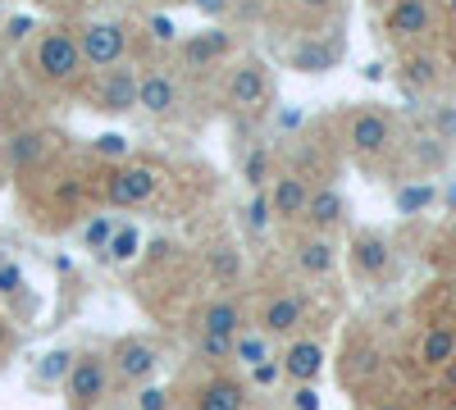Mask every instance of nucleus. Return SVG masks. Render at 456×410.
<instances>
[{"label": "nucleus", "mask_w": 456, "mask_h": 410, "mask_svg": "<svg viewBox=\"0 0 456 410\" xmlns=\"http://www.w3.org/2000/svg\"><path fill=\"white\" fill-rule=\"evenodd\" d=\"M23 64L32 73V83H42V87H69L87 68L78 55V36L69 28H37V36L23 51Z\"/></svg>", "instance_id": "1"}, {"label": "nucleus", "mask_w": 456, "mask_h": 410, "mask_svg": "<svg viewBox=\"0 0 456 410\" xmlns=\"http://www.w3.org/2000/svg\"><path fill=\"white\" fill-rule=\"evenodd\" d=\"M270 64H265L260 55H242L233 64V73H228V83H224V105L233 109V115H265L270 109Z\"/></svg>", "instance_id": "2"}, {"label": "nucleus", "mask_w": 456, "mask_h": 410, "mask_svg": "<svg viewBox=\"0 0 456 410\" xmlns=\"http://www.w3.org/2000/svg\"><path fill=\"white\" fill-rule=\"evenodd\" d=\"M78 55L87 68L110 73L128 64V23L124 19H92L78 28Z\"/></svg>", "instance_id": "3"}, {"label": "nucleus", "mask_w": 456, "mask_h": 410, "mask_svg": "<svg viewBox=\"0 0 456 410\" xmlns=\"http://www.w3.org/2000/svg\"><path fill=\"white\" fill-rule=\"evenodd\" d=\"M64 392H69V410H101L110 397V365L96 351L73 356L69 374H64Z\"/></svg>", "instance_id": "4"}, {"label": "nucleus", "mask_w": 456, "mask_h": 410, "mask_svg": "<svg viewBox=\"0 0 456 410\" xmlns=\"http://www.w3.org/2000/svg\"><path fill=\"white\" fill-rule=\"evenodd\" d=\"M160 188V169L156 165H146V160H124V165H114L110 178H105V201L114 210H133L142 201H151Z\"/></svg>", "instance_id": "5"}, {"label": "nucleus", "mask_w": 456, "mask_h": 410, "mask_svg": "<svg viewBox=\"0 0 456 410\" xmlns=\"http://www.w3.org/2000/svg\"><path fill=\"white\" fill-rule=\"evenodd\" d=\"M110 374H114V383H124V388H142V383H151L156 379V369H160V347L151 342V338H119L114 342V351H110Z\"/></svg>", "instance_id": "6"}, {"label": "nucleus", "mask_w": 456, "mask_h": 410, "mask_svg": "<svg viewBox=\"0 0 456 410\" xmlns=\"http://www.w3.org/2000/svg\"><path fill=\"white\" fill-rule=\"evenodd\" d=\"M233 51H238V42H233V32H228V28H201V32H187V36H178V46H174L178 68H187V73H206V68L224 64Z\"/></svg>", "instance_id": "7"}, {"label": "nucleus", "mask_w": 456, "mask_h": 410, "mask_svg": "<svg viewBox=\"0 0 456 410\" xmlns=\"http://www.w3.org/2000/svg\"><path fill=\"white\" fill-rule=\"evenodd\" d=\"M347 146H352L356 160L388 156V146H393V119L384 115V109H356V115L347 119Z\"/></svg>", "instance_id": "8"}, {"label": "nucleus", "mask_w": 456, "mask_h": 410, "mask_svg": "<svg viewBox=\"0 0 456 410\" xmlns=\"http://www.w3.org/2000/svg\"><path fill=\"white\" fill-rule=\"evenodd\" d=\"M137 109L151 119H174L183 109V87L169 68H146L137 73Z\"/></svg>", "instance_id": "9"}, {"label": "nucleus", "mask_w": 456, "mask_h": 410, "mask_svg": "<svg viewBox=\"0 0 456 410\" xmlns=\"http://www.w3.org/2000/svg\"><path fill=\"white\" fill-rule=\"evenodd\" d=\"M92 109H101V115H133L137 109V68L133 64H119V68H110L101 73V83L92 92Z\"/></svg>", "instance_id": "10"}, {"label": "nucleus", "mask_w": 456, "mask_h": 410, "mask_svg": "<svg viewBox=\"0 0 456 410\" xmlns=\"http://www.w3.org/2000/svg\"><path fill=\"white\" fill-rule=\"evenodd\" d=\"M301 324H306V296L301 292H274L270 301H265L256 328L274 342V338H297Z\"/></svg>", "instance_id": "11"}, {"label": "nucleus", "mask_w": 456, "mask_h": 410, "mask_svg": "<svg viewBox=\"0 0 456 410\" xmlns=\"http://www.w3.org/2000/svg\"><path fill=\"white\" fill-rule=\"evenodd\" d=\"M279 365H283V379L297 388V383H315L320 369H324V347L315 338H292L283 351H279Z\"/></svg>", "instance_id": "12"}, {"label": "nucleus", "mask_w": 456, "mask_h": 410, "mask_svg": "<svg viewBox=\"0 0 456 410\" xmlns=\"http://www.w3.org/2000/svg\"><path fill=\"white\" fill-rule=\"evenodd\" d=\"M247 397H251V388L242 383V379H233V374H210L201 388H197V397H192V410H247Z\"/></svg>", "instance_id": "13"}, {"label": "nucleus", "mask_w": 456, "mask_h": 410, "mask_svg": "<svg viewBox=\"0 0 456 410\" xmlns=\"http://www.w3.org/2000/svg\"><path fill=\"white\" fill-rule=\"evenodd\" d=\"M384 23H388V36H397V42H420L425 32H434V5L429 0H393Z\"/></svg>", "instance_id": "14"}, {"label": "nucleus", "mask_w": 456, "mask_h": 410, "mask_svg": "<svg viewBox=\"0 0 456 410\" xmlns=\"http://www.w3.org/2000/svg\"><path fill=\"white\" fill-rule=\"evenodd\" d=\"M311 205V178H301V173H279L274 178V188H270V210L279 223H297L301 214H306Z\"/></svg>", "instance_id": "15"}, {"label": "nucleus", "mask_w": 456, "mask_h": 410, "mask_svg": "<svg viewBox=\"0 0 456 410\" xmlns=\"http://www.w3.org/2000/svg\"><path fill=\"white\" fill-rule=\"evenodd\" d=\"M342 219H347V201H342V192L338 188H311V205H306V214H301V223H306L311 233L329 237Z\"/></svg>", "instance_id": "16"}, {"label": "nucleus", "mask_w": 456, "mask_h": 410, "mask_svg": "<svg viewBox=\"0 0 456 410\" xmlns=\"http://www.w3.org/2000/svg\"><path fill=\"white\" fill-rule=\"evenodd\" d=\"M242 328H247V319H242V306L233 296H215L197 315V333H215V338H238Z\"/></svg>", "instance_id": "17"}, {"label": "nucleus", "mask_w": 456, "mask_h": 410, "mask_svg": "<svg viewBox=\"0 0 456 410\" xmlns=\"http://www.w3.org/2000/svg\"><path fill=\"white\" fill-rule=\"evenodd\" d=\"M292 260H297L301 274L324 278V274H333V265H338V246H333V237H324V233H306V237L292 246Z\"/></svg>", "instance_id": "18"}, {"label": "nucleus", "mask_w": 456, "mask_h": 410, "mask_svg": "<svg viewBox=\"0 0 456 410\" xmlns=\"http://www.w3.org/2000/svg\"><path fill=\"white\" fill-rule=\"evenodd\" d=\"M388 260H393V246L384 233H356L352 242V265L361 278H384L388 274Z\"/></svg>", "instance_id": "19"}, {"label": "nucleus", "mask_w": 456, "mask_h": 410, "mask_svg": "<svg viewBox=\"0 0 456 410\" xmlns=\"http://www.w3.org/2000/svg\"><path fill=\"white\" fill-rule=\"evenodd\" d=\"M338 55H342L338 36H311V42H297L288 60H292L297 73H324V68L338 64Z\"/></svg>", "instance_id": "20"}, {"label": "nucleus", "mask_w": 456, "mask_h": 410, "mask_svg": "<svg viewBox=\"0 0 456 410\" xmlns=\"http://www.w3.org/2000/svg\"><path fill=\"white\" fill-rule=\"evenodd\" d=\"M456 360V328L452 324H434L420 338V365L425 369H447Z\"/></svg>", "instance_id": "21"}, {"label": "nucleus", "mask_w": 456, "mask_h": 410, "mask_svg": "<svg viewBox=\"0 0 456 410\" xmlns=\"http://www.w3.org/2000/svg\"><path fill=\"white\" fill-rule=\"evenodd\" d=\"M46 146H51V137L42 128H28V133H14L5 141V156H10L14 169H28V165H37V160L46 156Z\"/></svg>", "instance_id": "22"}, {"label": "nucleus", "mask_w": 456, "mask_h": 410, "mask_svg": "<svg viewBox=\"0 0 456 410\" xmlns=\"http://www.w3.org/2000/svg\"><path fill=\"white\" fill-rule=\"evenodd\" d=\"M274 356V342L265 338L260 328H242L238 338H233V365H242V369H256V365H265Z\"/></svg>", "instance_id": "23"}, {"label": "nucleus", "mask_w": 456, "mask_h": 410, "mask_svg": "<svg viewBox=\"0 0 456 410\" xmlns=\"http://www.w3.org/2000/svg\"><path fill=\"white\" fill-rule=\"evenodd\" d=\"M242 182L251 192H265V182H274V151L265 141H256L251 151L242 156Z\"/></svg>", "instance_id": "24"}, {"label": "nucleus", "mask_w": 456, "mask_h": 410, "mask_svg": "<svg viewBox=\"0 0 456 410\" xmlns=\"http://www.w3.org/2000/svg\"><path fill=\"white\" fill-rule=\"evenodd\" d=\"M137 251H142V229H137V223H119L101 260H114V265H128V260H133Z\"/></svg>", "instance_id": "25"}, {"label": "nucleus", "mask_w": 456, "mask_h": 410, "mask_svg": "<svg viewBox=\"0 0 456 410\" xmlns=\"http://www.w3.org/2000/svg\"><path fill=\"white\" fill-rule=\"evenodd\" d=\"M197 356H201V365H210V369L233 365V338H215V333H197Z\"/></svg>", "instance_id": "26"}, {"label": "nucleus", "mask_w": 456, "mask_h": 410, "mask_svg": "<svg viewBox=\"0 0 456 410\" xmlns=\"http://www.w3.org/2000/svg\"><path fill=\"white\" fill-rule=\"evenodd\" d=\"M242 223H247V233L260 237L265 229L274 223V210H270V192H251L247 205H242Z\"/></svg>", "instance_id": "27"}, {"label": "nucleus", "mask_w": 456, "mask_h": 410, "mask_svg": "<svg viewBox=\"0 0 456 410\" xmlns=\"http://www.w3.org/2000/svg\"><path fill=\"white\" fill-rule=\"evenodd\" d=\"M114 229H119V219L114 214H96L87 229L78 233V242L87 246V251H96V255H105V246H110V237H114Z\"/></svg>", "instance_id": "28"}, {"label": "nucleus", "mask_w": 456, "mask_h": 410, "mask_svg": "<svg viewBox=\"0 0 456 410\" xmlns=\"http://www.w3.org/2000/svg\"><path fill=\"white\" fill-rule=\"evenodd\" d=\"M92 156H101V160H110V165H124V160H133V141L119 137V133H101V137L92 141Z\"/></svg>", "instance_id": "29"}, {"label": "nucleus", "mask_w": 456, "mask_h": 410, "mask_svg": "<svg viewBox=\"0 0 456 410\" xmlns=\"http://www.w3.org/2000/svg\"><path fill=\"white\" fill-rule=\"evenodd\" d=\"M69 365H73V351L69 347H55L51 356H42V365H37V383H64V374H69Z\"/></svg>", "instance_id": "30"}, {"label": "nucleus", "mask_w": 456, "mask_h": 410, "mask_svg": "<svg viewBox=\"0 0 456 410\" xmlns=\"http://www.w3.org/2000/svg\"><path fill=\"white\" fill-rule=\"evenodd\" d=\"M210 274H215L224 287H233V283H238V274H242V260H238V251H233V246H219V251L210 255Z\"/></svg>", "instance_id": "31"}, {"label": "nucleus", "mask_w": 456, "mask_h": 410, "mask_svg": "<svg viewBox=\"0 0 456 410\" xmlns=\"http://www.w3.org/2000/svg\"><path fill=\"white\" fill-rule=\"evenodd\" d=\"M402 73H406L411 87H434V83H438V60H434V55H411Z\"/></svg>", "instance_id": "32"}, {"label": "nucleus", "mask_w": 456, "mask_h": 410, "mask_svg": "<svg viewBox=\"0 0 456 410\" xmlns=\"http://www.w3.org/2000/svg\"><path fill=\"white\" fill-rule=\"evenodd\" d=\"M133 410H174V392L160 383H142L133 397Z\"/></svg>", "instance_id": "33"}, {"label": "nucleus", "mask_w": 456, "mask_h": 410, "mask_svg": "<svg viewBox=\"0 0 456 410\" xmlns=\"http://www.w3.org/2000/svg\"><path fill=\"white\" fill-rule=\"evenodd\" d=\"M146 32H151V42H156V46H169V51L178 46V28H174V19L160 14V10L146 19Z\"/></svg>", "instance_id": "34"}, {"label": "nucleus", "mask_w": 456, "mask_h": 410, "mask_svg": "<svg viewBox=\"0 0 456 410\" xmlns=\"http://www.w3.org/2000/svg\"><path fill=\"white\" fill-rule=\"evenodd\" d=\"M37 36V19L32 14H10V23H5V42L10 46H28Z\"/></svg>", "instance_id": "35"}, {"label": "nucleus", "mask_w": 456, "mask_h": 410, "mask_svg": "<svg viewBox=\"0 0 456 410\" xmlns=\"http://www.w3.org/2000/svg\"><path fill=\"white\" fill-rule=\"evenodd\" d=\"M247 374H251V383H247V388H274V383L283 379V365H279V356H270L265 365L247 369Z\"/></svg>", "instance_id": "36"}, {"label": "nucleus", "mask_w": 456, "mask_h": 410, "mask_svg": "<svg viewBox=\"0 0 456 410\" xmlns=\"http://www.w3.org/2000/svg\"><path fill=\"white\" fill-rule=\"evenodd\" d=\"M429 201H434V188H402V192H397V210H402V214L425 210Z\"/></svg>", "instance_id": "37"}, {"label": "nucleus", "mask_w": 456, "mask_h": 410, "mask_svg": "<svg viewBox=\"0 0 456 410\" xmlns=\"http://www.w3.org/2000/svg\"><path fill=\"white\" fill-rule=\"evenodd\" d=\"M434 137L456 141V105H434Z\"/></svg>", "instance_id": "38"}, {"label": "nucleus", "mask_w": 456, "mask_h": 410, "mask_svg": "<svg viewBox=\"0 0 456 410\" xmlns=\"http://www.w3.org/2000/svg\"><path fill=\"white\" fill-rule=\"evenodd\" d=\"M197 14H206V19H228L233 14V0H187Z\"/></svg>", "instance_id": "39"}, {"label": "nucleus", "mask_w": 456, "mask_h": 410, "mask_svg": "<svg viewBox=\"0 0 456 410\" xmlns=\"http://www.w3.org/2000/svg\"><path fill=\"white\" fill-rule=\"evenodd\" d=\"M23 292V269L19 265H0V296H19Z\"/></svg>", "instance_id": "40"}, {"label": "nucleus", "mask_w": 456, "mask_h": 410, "mask_svg": "<svg viewBox=\"0 0 456 410\" xmlns=\"http://www.w3.org/2000/svg\"><path fill=\"white\" fill-rule=\"evenodd\" d=\"M292 410H320L315 383H297V388H292Z\"/></svg>", "instance_id": "41"}, {"label": "nucleus", "mask_w": 456, "mask_h": 410, "mask_svg": "<svg viewBox=\"0 0 456 410\" xmlns=\"http://www.w3.org/2000/svg\"><path fill=\"white\" fill-rule=\"evenodd\" d=\"M297 5H301V10H311V14H324L333 0H297Z\"/></svg>", "instance_id": "42"}, {"label": "nucleus", "mask_w": 456, "mask_h": 410, "mask_svg": "<svg viewBox=\"0 0 456 410\" xmlns=\"http://www.w3.org/2000/svg\"><path fill=\"white\" fill-rule=\"evenodd\" d=\"M37 5H46V10H73V0H37Z\"/></svg>", "instance_id": "43"}, {"label": "nucleus", "mask_w": 456, "mask_h": 410, "mask_svg": "<svg viewBox=\"0 0 456 410\" xmlns=\"http://www.w3.org/2000/svg\"><path fill=\"white\" fill-rule=\"evenodd\" d=\"M447 388H452V397H456V360L447 365Z\"/></svg>", "instance_id": "44"}, {"label": "nucleus", "mask_w": 456, "mask_h": 410, "mask_svg": "<svg viewBox=\"0 0 456 410\" xmlns=\"http://www.w3.org/2000/svg\"><path fill=\"white\" fill-rule=\"evenodd\" d=\"M87 5H96V0H73V10H87Z\"/></svg>", "instance_id": "45"}, {"label": "nucleus", "mask_w": 456, "mask_h": 410, "mask_svg": "<svg viewBox=\"0 0 456 410\" xmlns=\"http://www.w3.org/2000/svg\"><path fill=\"white\" fill-rule=\"evenodd\" d=\"M374 410H402V406H374Z\"/></svg>", "instance_id": "46"}, {"label": "nucleus", "mask_w": 456, "mask_h": 410, "mask_svg": "<svg viewBox=\"0 0 456 410\" xmlns=\"http://www.w3.org/2000/svg\"><path fill=\"white\" fill-rule=\"evenodd\" d=\"M165 5H187V0H165Z\"/></svg>", "instance_id": "47"}, {"label": "nucleus", "mask_w": 456, "mask_h": 410, "mask_svg": "<svg viewBox=\"0 0 456 410\" xmlns=\"http://www.w3.org/2000/svg\"><path fill=\"white\" fill-rule=\"evenodd\" d=\"M0 78H5V64H0Z\"/></svg>", "instance_id": "48"}, {"label": "nucleus", "mask_w": 456, "mask_h": 410, "mask_svg": "<svg viewBox=\"0 0 456 410\" xmlns=\"http://www.w3.org/2000/svg\"><path fill=\"white\" fill-rule=\"evenodd\" d=\"M174 410H178V406H174Z\"/></svg>", "instance_id": "49"}]
</instances>
